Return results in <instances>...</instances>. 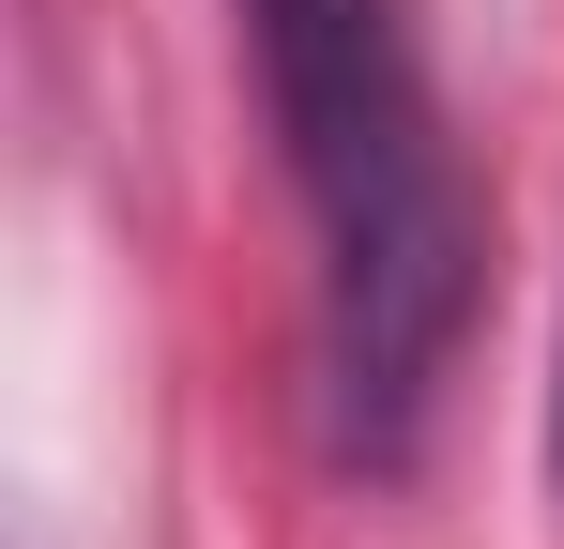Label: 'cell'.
<instances>
[{
  "mask_svg": "<svg viewBox=\"0 0 564 549\" xmlns=\"http://www.w3.org/2000/svg\"><path fill=\"white\" fill-rule=\"evenodd\" d=\"M245 15H260V92H275L305 229H321L336 443L412 458L473 305V198L427 107V62H412V0H245Z\"/></svg>",
  "mask_w": 564,
  "mask_h": 549,
  "instance_id": "6da1fadb",
  "label": "cell"
}]
</instances>
